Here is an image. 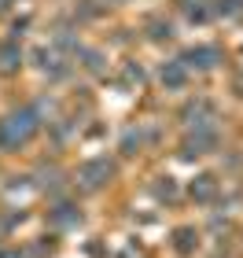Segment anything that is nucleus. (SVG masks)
Listing matches in <instances>:
<instances>
[{
    "label": "nucleus",
    "mask_w": 243,
    "mask_h": 258,
    "mask_svg": "<svg viewBox=\"0 0 243 258\" xmlns=\"http://www.w3.org/2000/svg\"><path fill=\"white\" fill-rule=\"evenodd\" d=\"M37 59H41V67L48 70L52 78H63V74H66V67H63V59H59V55H55V52H41Z\"/></svg>",
    "instance_id": "0eeeda50"
},
{
    "label": "nucleus",
    "mask_w": 243,
    "mask_h": 258,
    "mask_svg": "<svg viewBox=\"0 0 243 258\" xmlns=\"http://www.w3.org/2000/svg\"><path fill=\"white\" fill-rule=\"evenodd\" d=\"M181 63H184V67H203V70H206V67L217 63V48H192Z\"/></svg>",
    "instance_id": "f03ea898"
},
{
    "label": "nucleus",
    "mask_w": 243,
    "mask_h": 258,
    "mask_svg": "<svg viewBox=\"0 0 243 258\" xmlns=\"http://www.w3.org/2000/svg\"><path fill=\"white\" fill-rule=\"evenodd\" d=\"M19 59H22V52H19V44H15V41L0 44V67H4V70H15Z\"/></svg>",
    "instance_id": "39448f33"
},
{
    "label": "nucleus",
    "mask_w": 243,
    "mask_h": 258,
    "mask_svg": "<svg viewBox=\"0 0 243 258\" xmlns=\"http://www.w3.org/2000/svg\"><path fill=\"white\" fill-rule=\"evenodd\" d=\"M81 177H85V184H100L103 177H111V162H89L81 170Z\"/></svg>",
    "instance_id": "20e7f679"
},
{
    "label": "nucleus",
    "mask_w": 243,
    "mask_h": 258,
    "mask_svg": "<svg viewBox=\"0 0 243 258\" xmlns=\"http://www.w3.org/2000/svg\"><path fill=\"white\" fill-rule=\"evenodd\" d=\"M199 196H210L214 192V184H210V177H199V188H195Z\"/></svg>",
    "instance_id": "6e6552de"
},
{
    "label": "nucleus",
    "mask_w": 243,
    "mask_h": 258,
    "mask_svg": "<svg viewBox=\"0 0 243 258\" xmlns=\"http://www.w3.org/2000/svg\"><path fill=\"white\" fill-rule=\"evenodd\" d=\"M210 144H214V133H210V129H199L195 137H188V144H184V148H188V155H199V151L210 148Z\"/></svg>",
    "instance_id": "423d86ee"
},
{
    "label": "nucleus",
    "mask_w": 243,
    "mask_h": 258,
    "mask_svg": "<svg viewBox=\"0 0 243 258\" xmlns=\"http://www.w3.org/2000/svg\"><path fill=\"white\" fill-rule=\"evenodd\" d=\"M37 111L33 107H19V111H11L8 118H0V148H19V144H26V140L37 133Z\"/></svg>",
    "instance_id": "f257e3e1"
},
{
    "label": "nucleus",
    "mask_w": 243,
    "mask_h": 258,
    "mask_svg": "<svg viewBox=\"0 0 243 258\" xmlns=\"http://www.w3.org/2000/svg\"><path fill=\"white\" fill-rule=\"evenodd\" d=\"M184 78H188V70H184V63H166L162 67V85H170V89H181L184 85Z\"/></svg>",
    "instance_id": "7ed1b4c3"
}]
</instances>
